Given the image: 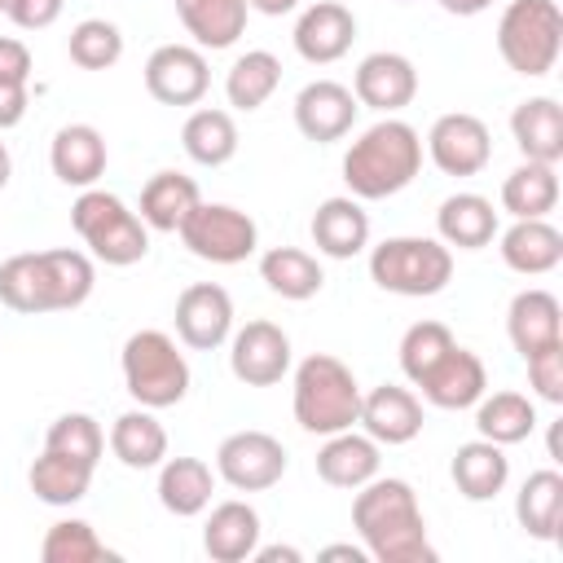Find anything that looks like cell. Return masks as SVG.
I'll return each instance as SVG.
<instances>
[{
    "mask_svg": "<svg viewBox=\"0 0 563 563\" xmlns=\"http://www.w3.org/2000/svg\"><path fill=\"white\" fill-rule=\"evenodd\" d=\"M352 528L374 563H431L435 545L427 541V519L409 479L374 475L352 497Z\"/></svg>",
    "mask_w": 563,
    "mask_h": 563,
    "instance_id": "cell-1",
    "label": "cell"
},
{
    "mask_svg": "<svg viewBox=\"0 0 563 563\" xmlns=\"http://www.w3.org/2000/svg\"><path fill=\"white\" fill-rule=\"evenodd\" d=\"M92 286H97L92 260L84 251H70V246L22 251V255H9L0 264V303L9 312H22V317L70 312V308L88 303Z\"/></svg>",
    "mask_w": 563,
    "mask_h": 563,
    "instance_id": "cell-2",
    "label": "cell"
},
{
    "mask_svg": "<svg viewBox=\"0 0 563 563\" xmlns=\"http://www.w3.org/2000/svg\"><path fill=\"white\" fill-rule=\"evenodd\" d=\"M418 172H422V136L413 123L396 114L369 123L343 154V185L361 202H378L409 189Z\"/></svg>",
    "mask_w": 563,
    "mask_h": 563,
    "instance_id": "cell-3",
    "label": "cell"
},
{
    "mask_svg": "<svg viewBox=\"0 0 563 563\" xmlns=\"http://www.w3.org/2000/svg\"><path fill=\"white\" fill-rule=\"evenodd\" d=\"M290 409H295L299 431H308V435L347 431V427H356V413H361V383L339 356L312 352L295 365Z\"/></svg>",
    "mask_w": 563,
    "mask_h": 563,
    "instance_id": "cell-4",
    "label": "cell"
},
{
    "mask_svg": "<svg viewBox=\"0 0 563 563\" xmlns=\"http://www.w3.org/2000/svg\"><path fill=\"white\" fill-rule=\"evenodd\" d=\"M369 282L405 299L440 295L453 282V251L440 238H422V233L383 238L378 246H369Z\"/></svg>",
    "mask_w": 563,
    "mask_h": 563,
    "instance_id": "cell-5",
    "label": "cell"
},
{
    "mask_svg": "<svg viewBox=\"0 0 563 563\" xmlns=\"http://www.w3.org/2000/svg\"><path fill=\"white\" fill-rule=\"evenodd\" d=\"M70 224L84 238V246L110 268H128V264H141L150 255L145 220L110 189H97V185L79 189V198L70 207Z\"/></svg>",
    "mask_w": 563,
    "mask_h": 563,
    "instance_id": "cell-6",
    "label": "cell"
},
{
    "mask_svg": "<svg viewBox=\"0 0 563 563\" xmlns=\"http://www.w3.org/2000/svg\"><path fill=\"white\" fill-rule=\"evenodd\" d=\"M123 387L145 409H172L189 396V361L167 330H136L119 352Z\"/></svg>",
    "mask_w": 563,
    "mask_h": 563,
    "instance_id": "cell-7",
    "label": "cell"
},
{
    "mask_svg": "<svg viewBox=\"0 0 563 563\" xmlns=\"http://www.w3.org/2000/svg\"><path fill=\"white\" fill-rule=\"evenodd\" d=\"M497 53L523 79L550 75L559 53H563V13H559V4L554 0H510L497 18Z\"/></svg>",
    "mask_w": 563,
    "mask_h": 563,
    "instance_id": "cell-8",
    "label": "cell"
},
{
    "mask_svg": "<svg viewBox=\"0 0 563 563\" xmlns=\"http://www.w3.org/2000/svg\"><path fill=\"white\" fill-rule=\"evenodd\" d=\"M176 233L185 251L207 264H242L260 246V224L242 207H229V202H198Z\"/></svg>",
    "mask_w": 563,
    "mask_h": 563,
    "instance_id": "cell-9",
    "label": "cell"
},
{
    "mask_svg": "<svg viewBox=\"0 0 563 563\" xmlns=\"http://www.w3.org/2000/svg\"><path fill=\"white\" fill-rule=\"evenodd\" d=\"M290 457L277 435L268 431H233L216 449V479H224L238 493H264L282 484Z\"/></svg>",
    "mask_w": 563,
    "mask_h": 563,
    "instance_id": "cell-10",
    "label": "cell"
},
{
    "mask_svg": "<svg viewBox=\"0 0 563 563\" xmlns=\"http://www.w3.org/2000/svg\"><path fill=\"white\" fill-rule=\"evenodd\" d=\"M427 158L444 176H479L488 167V158H493V132H488V123L479 114L449 110L427 132Z\"/></svg>",
    "mask_w": 563,
    "mask_h": 563,
    "instance_id": "cell-11",
    "label": "cell"
},
{
    "mask_svg": "<svg viewBox=\"0 0 563 563\" xmlns=\"http://www.w3.org/2000/svg\"><path fill=\"white\" fill-rule=\"evenodd\" d=\"M145 92L163 106H198L211 88V66L198 44H158L145 57Z\"/></svg>",
    "mask_w": 563,
    "mask_h": 563,
    "instance_id": "cell-12",
    "label": "cell"
},
{
    "mask_svg": "<svg viewBox=\"0 0 563 563\" xmlns=\"http://www.w3.org/2000/svg\"><path fill=\"white\" fill-rule=\"evenodd\" d=\"M290 334L273 321H246L229 334V369L246 387H273L290 374Z\"/></svg>",
    "mask_w": 563,
    "mask_h": 563,
    "instance_id": "cell-13",
    "label": "cell"
},
{
    "mask_svg": "<svg viewBox=\"0 0 563 563\" xmlns=\"http://www.w3.org/2000/svg\"><path fill=\"white\" fill-rule=\"evenodd\" d=\"M176 339L194 352H216L233 334V299L216 282H194L176 295Z\"/></svg>",
    "mask_w": 563,
    "mask_h": 563,
    "instance_id": "cell-14",
    "label": "cell"
},
{
    "mask_svg": "<svg viewBox=\"0 0 563 563\" xmlns=\"http://www.w3.org/2000/svg\"><path fill=\"white\" fill-rule=\"evenodd\" d=\"M352 97L365 110L396 114V110H405L418 97V66L405 53L378 48V53H369V57L356 62V70H352Z\"/></svg>",
    "mask_w": 563,
    "mask_h": 563,
    "instance_id": "cell-15",
    "label": "cell"
},
{
    "mask_svg": "<svg viewBox=\"0 0 563 563\" xmlns=\"http://www.w3.org/2000/svg\"><path fill=\"white\" fill-rule=\"evenodd\" d=\"M356 427L374 440V444H409L422 431V400L418 391L400 387V383H378L374 391H361V413Z\"/></svg>",
    "mask_w": 563,
    "mask_h": 563,
    "instance_id": "cell-16",
    "label": "cell"
},
{
    "mask_svg": "<svg viewBox=\"0 0 563 563\" xmlns=\"http://www.w3.org/2000/svg\"><path fill=\"white\" fill-rule=\"evenodd\" d=\"M356 97L347 84L339 79H312L295 92V128L317 141V145H330V141H343L356 123Z\"/></svg>",
    "mask_w": 563,
    "mask_h": 563,
    "instance_id": "cell-17",
    "label": "cell"
},
{
    "mask_svg": "<svg viewBox=\"0 0 563 563\" xmlns=\"http://www.w3.org/2000/svg\"><path fill=\"white\" fill-rule=\"evenodd\" d=\"M290 40H295V53L308 66H330V62L347 57V48L356 40V13L339 0H317L299 13Z\"/></svg>",
    "mask_w": 563,
    "mask_h": 563,
    "instance_id": "cell-18",
    "label": "cell"
},
{
    "mask_svg": "<svg viewBox=\"0 0 563 563\" xmlns=\"http://www.w3.org/2000/svg\"><path fill=\"white\" fill-rule=\"evenodd\" d=\"M413 387H418L422 400L435 405V409H471V405L488 391V369H484V361H479L471 347L453 343Z\"/></svg>",
    "mask_w": 563,
    "mask_h": 563,
    "instance_id": "cell-19",
    "label": "cell"
},
{
    "mask_svg": "<svg viewBox=\"0 0 563 563\" xmlns=\"http://www.w3.org/2000/svg\"><path fill=\"white\" fill-rule=\"evenodd\" d=\"M106 136L92 128V123H66L53 132V145H48V167L62 185L70 189H92L101 176H106Z\"/></svg>",
    "mask_w": 563,
    "mask_h": 563,
    "instance_id": "cell-20",
    "label": "cell"
},
{
    "mask_svg": "<svg viewBox=\"0 0 563 563\" xmlns=\"http://www.w3.org/2000/svg\"><path fill=\"white\" fill-rule=\"evenodd\" d=\"M308 233H312V246L330 260H352L369 246V216L361 207V198L352 194H334L325 198L312 220H308Z\"/></svg>",
    "mask_w": 563,
    "mask_h": 563,
    "instance_id": "cell-21",
    "label": "cell"
},
{
    "mask_svg": "<svg viewBox=\"0 0 563 563\" xmlns=\"http://www.w3.org/2000/svg\"><path fill=\"white\" fill-rule=\"evenodd\" d=\"M506 334H510V347L519 356H532L550 343H563V303L541 286L519 290L506 308Z\"/></svg>",
    "mask_w": 563,
    "mask_h": 563,
    "instance_id": "cell-22",
    "label": "cell"
},
{
    "mask_svg": "<svg viewBox=\"0 0 563 563\" xmlns=\"http://www.w3.org/2000/svg\"><path fill=\"white\" fill-rule=\"evenodd\" d=\"M383 444H374L365 431H356V427H347V431H334V435H325V444L317 449V475L330 484V488H361V484H369L374 475H378V466H383V453H378Z\"/></svg>",
    "mask_w": 563,
    "mask_h": 563,
    "instance_id": "cell-23",
    "label": "cell"
},
{
    "mask_svg": "<svg viewBox=\"0 0 563 563\" xmlns=\"http://www.w3.org/2000/svg\"><path fill=\"white\" fill-rule=\"evenodd\" d=\"M501 264L519 277H545L563 264V233L541 216V220H515L497 238Z\"/></svg>",
    "mask_w": 563,
    "mask_h": 563,
    "instance_id": "cell-24",
    "label": "cell"
},
{
    "mask_svg": "<svg viewBox=\"0 0 563 563\" xmlns=\"http://www.w3.org/2000/svg\"><path fill=\"white\" fill-rule=\"evenodd\" d=\"M260 510L251 501H220L202 523V550L216 563H246L260 545Z\"/></svg>",
    "mask_w": 563,
    "mask_h": 563,
    "instance_id": "cell-25",
    "label": "cell"
},
{
    "mask_svg": "<svg viewBox=\"0 0 563 563\" xmlns=\"http://www.w3.org/2000/svg\"><path fill=\"white\" fill-rule=\"evenodd\" d=\"M435 238L449 251H484L497 238V211L484 194H449L435 211Z\"/></svg>",
    "mask_w": 563,
    "mask_h": 563,
    "instance_id": "cell-26",
    "label": "cell"
},
{
    "mask_svg": "<svg viewBox=\"0 0 563 563\" xmlns=\"http://www.w3.org/2000/svg\"><path fill=\"white\" fill-rule=\"evenodd\" d=\"M510 136L523 158L554 163L563 158V106L554 97H528L510 110Z\"/></svg>",
    "mask_w": 563,
    "mask_h": 563,
    "instance_id": "cell-27",
    "label": "cell"
},
{
    "mask_svg": "<svg viewBox=\"0 0 563 563\" xmlns=\"http://www.w3.org/2000/svg\"><path fill=\"white\" fill-rule=\"evenodd\" d=\"M449 475H453V484L466 501H493L510 479V457H506L501 444L475 435V440L457 444V453L449 462Z\"/></svg>",
    "mask_w": 563,
    "mask_h": 563,
    "instance_id": "cell-28",
    "label": "cell"
},
{
    "mask_svg": "<svg viewBox=\"0 0 563 563\" xmlns=\"http://www.w3.org/2000/svg\"><path fill=\"white\" fill-rule=\"evenodd\" d=\"M216 471L202 457H163L158 462V506L176 519H194L211 506Z\"/></svg>",
    "mask_w": 563,
    "mask_h": 563,
    "instance_id": "cell-29",
    "label": "cell"
},
{
    "mask_svg": "<svg viewBox=\"0 0 563 563\" xmlns=\"http://www.w3.org/2000/svg\"><path fill=\"white\" fill-rule=\"evenodd\" d=\"M198 202H202L198 180L167 167V172H154V176L145 180L136 216H141L145 229H154V233H176V229L185 224V216H189Z\"/></svg>",
    "mask_w": 563,
    "mask_h": 563,
    "instance_id": "cell-30",
    "label": "cell"
},
{
    "mask_svg": "<svg viewBox=\"0 0 563 563\" xmlns=\"http://www.w3.org/2000/svg\"><path fill=\"white\" fill-rule=\"evenodd\" d=\"M180 26L194 35L198 48H233L246 31V0H172Z\"/></svg>",
    "mask_w": 563,
    "mask_h": 563,
    "instance_id": "cell-31",
    "label": "cell"
},
{
    "mask_svg": "<svg viewBox=\"0 0 563 563\" xmlns=\"http://www.w3.org/2000/svg\"><path fill=\"white\" fill-rule=\"evenodd\" d=\"M92 471H97V466L84 462V457L44 449V453L31 462V471H26V484H31L35 501H44V506H75V501L88 497Z\"/></svg>",
    "mask_w": 563,
    "mask_h": 563,
    "instance_id": "cell-32",
    "label": "cell"
},
{
    "mask_svg": "<svg viewBox=\"0 0 563 563\" xmlns=\"http://www.w3.org/2000/svg\"><path fill=\"white\" fill-rule=\"evenodd\" d=\"M515 519L532 541H559L563 523V475L554 466L532 471L515 493Z\"/></svg>",
    "mask_w": 563,
    "mask_h": 563,
    "instance_id": "cell-33",
    "label": "cell"
},
{
    "mask_svg": "<svg viewBox=\"0 0 563 563\" xmlns=\"http://www.w3.org/2000/svg\"><path fill=\"white\" fill-rule=\"evenodd\" d=\"M260 282H264L273 295L303 303V299L321 295L325 273H321V260H317L312 251H303V246H268V251L260 255Z\"/></svg>",
    "mask_w": 563,
    "mask_h": 563,
    "instance_id": "cell-34",
    "label": "cell"
},
{
    "mask_svg": "<svg viewBox=\"0 0 563 563\" xmlns=\"http://www.w3.org/2000/svg\"><path fill=\"white\" fill-rule=\"evenodd\" d=\"M110 453H114L128 471H154V466L167 457V431H163V422L154 418V409L136 405V409L119 413L114 427H110Z\"/></svg>",
    "mask_w": 563,
    "mask_h": 563,
    "instance_id": "cell-35",
    "label": "cell"
},
{
    "mask_svg": "<svg viewBox=\"0 0 563 563\" xmlns=\"http://www.w3.org/2000/svg\"><path fill=\"white\" fill-rule=\"evenodd\" d=\"M475 431L484 435V440H493V444H501V449H510V444H523L532 431H537V405H532V396H523V391H484L475 405Z\"/></svg>",
    "mask_w": 563,
    "mask_h": 563,
    "instance_id": "cell-36",
    "label": "cell"
},
{
    "mask_svg": "<svg viewBox=\"0 0 563 563\" xmlns=\"http://www.w3.org/2000/svg\"><path fill=\"white\" fill-rule=\"evenodd\" d=\"M554 207H559V172H554V163L523 158L501 180V211H510L515 220H541Z\"/></svg>",
    "mask_w": 563,
    "mask_h": 563,
    "instance_id": "cell-37",
    "label": "cell"
},
{
    "mask_svg": "<svg viewBox=\"0 0 563 563\" xmlns=\"http://www.w3.org/2000/svg\"><path fill=\"white\" fill-rule=\"evenodd\" d=\"M180 145L198 167H224L238 154V123L229 110L220 106H202L185 119L180 128Z\"/></svg>",
    "mask_w": 563,
    "mask_h": 563,
    "instance_id": "cell-38",
    "label": "cell"
},
{
    "mask_svg": "<svg viewBox=\"0 0 563 563\" xmlns=\"http://www.w3.org/2000/svg\"><path fill=\"white\" fill-rule=\"evenodd\" d=\"M277 84H282V62L268 48H246L242 57H233V66L224 75V97L233 110L251 114L277 92Z\"/></svg>",
    "mask_w": 563,
    "mask_h": 563,
    "instance_id": "cell-39",
    "label": "cell"
},
{
    "mask_svg": "<svg viewBox=\"0 0 563 563\" xmlns=\"http://www.w3.org/2000/svg\"><path fill=\"white\" fill-rule=\"evenodd\" d=\"M44 563H114L119 554L97 537L88 519H57L40 541Z\"/></svg>",
    "mask_w": 563,
    "mask_h": 563,
    "instance_id": "cell-40",
    "label": "cell"
},
{
    "mask_svg": "<svg viewBox=\"0 0 563 563\" xmlns=\"http://www.w3.org/2000/svg\"><path fill=\"white\" fill-rule=\"evenodd\" d=\"M66 53L79 70H110L123 57V31L106 18H84L66 35Z\"/></svg>",
    "mask_w": 563,
    "mask_h": 563,
    "instance_id": "cell-41",
    "label": "cell"
},
{
    "mask_svg": "<svg viewBox=\"0 0 563 563\" xmlns=\"http://www.w3.org/2000/svg\"><path fill=\"white\" fill-rule=\"evenodd\" d=\"M453 343L457 339H453V330L444 321H413L405 330V339H400V369H405V378L418 383Z\"/></svg>",
    "mask_w": 563,
    "mask_h": 563,
    "instance_id": "cell-42",
    "label": "cell"
},
{
    "mask_svg": "<svg viewBox=\"0 0 563 563\" xmlns=\"http://www.w3.org/2000/svg\"><path fill=\"white\" fill-rule=\"evenodd\" d=\"M44 449H57V453H70V457H84L97 466L106 453V431L92 413H62L44 431Z\"/></svg>",
    "mask_w": 563,
    "mask_h": 563,
    "instance_id": "cell-43",
    "label": "cell"
},
{
    "mask_svg": "<svg viewBox=\"0 0 563 563\" xmlns=\"http://www.w3.org/2000/svg\"><path fill=\"white\" fill-rule=\"evenodd\" d=\"M523 365H528L532 396L545 405H563V343H550V347L523 356Z\"/></svg>",
    "mask_w": 563,
    "mask_h": 563,
    "instance_id": "cell-44",
    "label": "cell"
},
{
    "mask_svg": "<svg viewBox=\"0 0 563 563\" xmlns=\"http://www.w3.org/2000/svg\"><path fill=\"white\" fill-rule=\"evenodd\" d=\"M62 4L66 0H4V18L18 31H48L62 18Z\"/></svg>",
    "mask_w": 563,
    "mask_h": 563,
    "instance_id": "cell-45",
    "label": "cell"
},
{
    "mask_svg": "<svg viewBox=\"0 0 563 563\" xmlns=\"http://www.w3.org/2000/svg\"><path fill=\"white\" fill-rule=\"evenodd\" d=\"M0 79L4 84H26L31 79V48L13 35H0Z\"/></svg>",
    "mask_w": 563,
    "mask_h": 563,
    "instance_id": "cell-46",
    "label": "cell"
},
{
    "mask_svg": "<svg viewBox=\"0 0 563 563\" xmlns=\"http://www.w3.org/2000/svg\"><path fill=\"white\" fill-rule=\"evenodd\" d=\"M26 119V84H4L0 79V132L18 128Z\"/></svg>",
    "mask_w": 563,
    "mask_h": 563,
    "instance_id": "cell-47",
    "label": "cell"
},
{
    "mask_svg": "<svg viewBox=\"0 0 563 563\" xmlns=\"http://www.w3.org/2000/svg\"><path fill=\"white\" fill-rule=\"evenodd\" d=\"M251 559H255V563H299L303 550H295V545H255Z\"/></svg>",
    "mask_w": 563,
    "mask_h": 563,
    "instance_id": "cell-48",
    "label": "cell"
},
{
    "mask_svg": "<svg viewBox=\"0 0 563 563\" xmlns=\"http://www.w3.org/2000/svg\"><path fill=\"white\" fill-rule=\"evenodd\" d=\"M493 4H497V0H440V9L453 13V18H475V13L493 9Z\"/></svg>",
    "mask_w": 563,
    "mask_h": 563,
    "instance_id": "cell-49",
    "label": "cell"
},
{
    "mask_svg": "<svg viewBox=\"0 0 563 563\" xmlns=\"http://www.w3.org/2000/svg\"><path fill=\"white\" fill-rule=\"evenodd\" d=\"M251 13H264V18H282L290 9H299V0H246Z\"/></svg>",
    "mask_w": 563,
    "mask_h": 563,
    "instance_id": "cell-50",
    "label": "cell"
},
{
    "mask_svg": "<svg viewBox=\"0 0 563 563\" xmlns=\"http://www.w3.org/2000/svg\"><path fill=\"white\" fill-rule=\"evenodd\" d=\"M317 559H352V563H365L369 554H365V545H325Z\"/></svg>",
    "mask_w": 563,
    "mask_h": 563,
    "instance_id": "cell-51",
    "label": "cell"
},
{
    "mask_svg": "<svg viewBox=\"0 0 563 563\" xmlns=\"http://www.w3.org/2000/svg\"><path fill=\"white\" fill-rule=\"evenodd\" d=\"M9 176H13V154H9V145L0 141V189L9 185Z\"/></svg>",
    "mask_w": 563,
    "mask_h": 563,
    "instance_id": "cell-52",
    "label": "cell"
},
{
    "mask_svg": "<svg viewBox=\"0 0 563 563\" xmlns=\"http://www.w3.org/2000/svg\"><path fill=\"white\" fill-rule=\"evenodd\" d=\"M396 4H413V0H396Z\"/></svg>",
    "mask_w": 563,
    "mask_h": 563,
    "instance_id": "cell-53",
    "label": "cell"
},
{
    "mask_svg": "<svg viewBox=\"0 0 563 563\" xmlns=\"http://www.w3.org/2000/svg\"><path fill=\"white\" fill-rule=\"evenodd\" d=\"M0 13H4V0H0Z\"/></svg>",
    "mask_w": 563,
    "mask_h": 563,
    "instance_id": "cell-54",
    "label": "cell"
}]
</instances>
